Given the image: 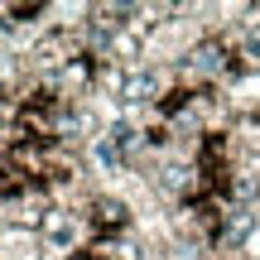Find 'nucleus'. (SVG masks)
I'll return each instance as SVG.
<instances>
[{
    "label": "nucleus",
    "mask_w": 260,
    "mask_h": 260,
    "mask_svg": "<svg viewBox=\"0 0 260 260\" xmlns=\"http://www.w3.org/2000/svg\"><path fill=\"white\" fill-rule=\"evenodd\" d=\"M241 58H246L251 68H260V24H251V29L241 34Z\"/></svg>",
    "instance_id": "obj_7"
},
{
    "label": "nucleus",
    "mask_w": 260,
    "mask_h": 260,
    "mask_svg": "<svg viewBox=\"0 0 260 260\" xmlns=\"http://www.w3.org/2000/svg\"><path fill=\"white\" fill-rule=\"evenodd\" d=\"M222 68H226V48L222 44H198L188 53V73H198V77H217Z\"/></svg>",
    "instance_id": "obj_3"
},
{
    "label": "nucleus",
    "mask_w": 260,
    "mask_h": 260,
    "mask_svg": "<svg viewBox=\"0 0 260 260\" xmlns=\"http://www.w3.org/2000/svg\"><path fill=\"white\" fill-rule=\"evenodd\" d=\"M92 222L106 226V232H111V226L121 232V226L130 222V207L121 203V198H96V203H92Z\"/></svg>",
    "instance_id": "obj_4"
},
{
    "label": "nucleus",
    "mask_w": 260,
    "mask_h": 260,
    "mask_svg": "<svg viewBox=\"0 0 260 260\" xmlns=\"http://www.w3.org/2000/svg\"><path fill=\"white\" fill-rule=\"evenodd\" d=\"M159 87H164V77H159L154 68H130V77H125V102H154Z\"/></svg>",
    "instance_id": "obj_2"
},
{
    "label": "nucleus",
    "mask_w": 260,
    "mask_h": 260,
    "mask_svg": "<svg viewBox=\"0 0 260 260\" xmlns=\"http://www.w3.org/2000/svg\"><path fill=\"white\" fill-rule=\"evenodd\" d=\"M39 241L48 251H73L77 246V217L63 207H44V222H39Z\"/></svg>",
    "instance_id": "obj_1"
},
{
    "label": "nucleus",
    "mask_w": 260,
    "mask_h": 260,
    "mask_svg": "<svg viewBox=\"0 0 260 260\" xmlns=\"http://www.w3.org/2000/svg\"><path fill=\"white\" fill-rule=\"evenodd\" d=\"M96 164H102V169H125L130 154H121V149H116L106 135H96Z\"/></svg>",
    "instance_id": "obj_5"
},
{
    "label": "nucleus",
    "mask_w": 260,
    "mask_h": 260,
    "mask_svg": "<svg viewBox=\"0 0 260 260\" xmlns=\"http://www.w3.org/2000/svg\"><path fill=\"white\" fill-rule=\"evenodd\" d=\"M159 183H164V188H174V193H183V188L193 183V169H183V164H169Z\"/></svg>",
    "instance_id": "obj_6"
}]
</instances>
